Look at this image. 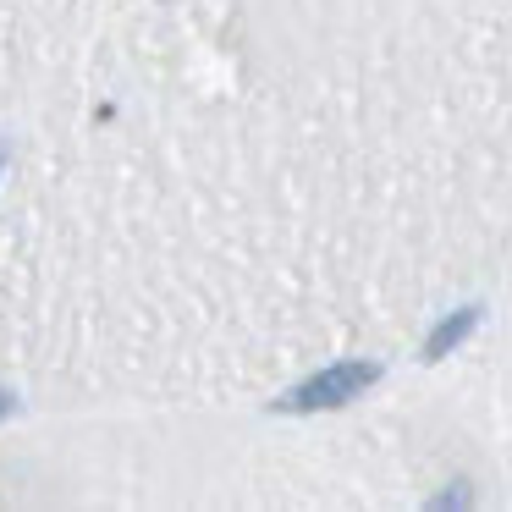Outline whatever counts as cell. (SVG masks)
Masks as SVG:
<instances>
[{
	"label": "cell",
	"mask_w": 512,
	"mask_h": 512,
	"mask_svg": "<svg viewBox=\"0 0 512 512\" xmlns=\"http://www.w3.org/2000/svg\"><path fill=\"white\" fill-rule=\"evenodd\" d=\"M380 380L375 358H342V364H325L320 375H309L303 386H292L287 397H276V413H325V408H347L353 397H364Z\"/></svg>",
	"instance_id": "cell-1"
},
{
	"label": "cell",
	"mask_w": 512,
	"mask_h": 512,
	"mask_svg": "<svg viewBox=\"0 0 512 512\" xmlns=\"http://www.w3.org/2000/svg\"><path fill=\"white\" fill-rule=\"evenodd\" d=\"M479 320H485V309H479V303H463V309H452V314H446V320L435 325L430 336H424V358H430V364H435V358L457 353V347H463L468 336L479 331Z\"/></svg>",
	"instance_id": "cell-2"
},
{
	"label": "cell",
	"mask_w": 512,
	"mask_h": 512,
	"mask_svg": "<svg viewBox=\"0 0 512 512\" xmlns=\"http://www.w3.org/2000/svg\"><path fill=\"white\" fill-rule=\"evenodd\" d=\"M12 413H17V397H12L6 386H0V419H12Z\"/></svg>",
	"instance_id": "cell-3"
},
{
	"label": "cell",
	"mask_w": 512,
	"mask_h": 512,
	"mask_svg": "<svg viewBox=\"0 0 512 512\" xmlns=\"http://www.w3.org/2000/svg\"><path fill=\"white\" fill-rule=\"evenodd\" d=\"M0 171H6V149H0Z\"/></svg>",
	"instance_id": "cell-4"
}]
</instances>
